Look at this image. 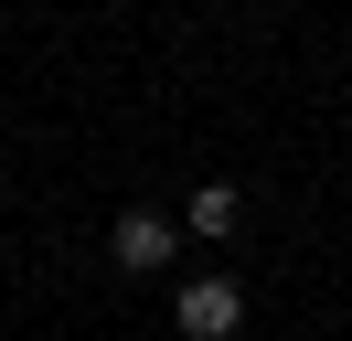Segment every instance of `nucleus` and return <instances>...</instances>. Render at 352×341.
Listing matches in <instances>:
<instances>
[{
	"label": "nucleus",
	"instance_id": "1",
	"mask_svg": "<svg viewBox=\"0 0 352 341\" xmlns=\"http://www.w3.org/2000/svg\"><path fill=\"white\" fill-rule=\"evenodd\" d=\"M171 320H182L192 341H235V320H245V288H235V277H192V288L171 298Z\"/></svg>",
	"mask_w": 352,
	"mask_h": 341
},
{
	"label": "nucleus",
	"instance_id": "2",
	"mask_svg": "<svg viewBox=\"0 0 352 341\" xmlns=\"http://www.w3.org/2000/svg\"><path fill=\"white\" fill-rule=\"evenodd\" d=\"M118 267H129V277L171 267V224H160V213H118Z\"/></svg>",
	"mask_w": 352,
	"mask_h": 341
},
{
	"label": "nucleus",
	"instance_id": "3",
	"mask_svg": "<svg viewBox=\"0 0 352 341\" xmlns=\"http://www.w3.org/2000/svg\"><path fill=\"white\" fill-rule=\"evenodd\" d=\"M235 224H245V192H235V182H203V192H192V234L214 245V234H235Z\"/></svg>",
	"mask_w": 352,
	"mask_h": 341
}]
</instances>
